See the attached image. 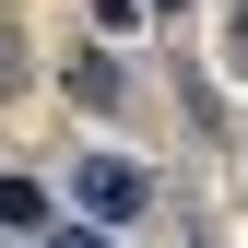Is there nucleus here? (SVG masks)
<instances>
[{
  "label": "nucleus",
  "mask_w": 248,
  "mask_h": 248,
  "mask_svg": "<svg viewBox=\"0 0 248 248\" xmlns=\"http://www.w3.org/2000/svg\"><path fill=\"white\" fill-rule=\"evenodd\" d=\"M59 248H107V236H59Z\"/></svg>",
  "instance_id": "obj_3"
},
{
  "label": "nucleus",
  "mask_w": 248,
  "mask_h": 248,
  "mask_svg": "<svg viewBox=\"0 0 248 248\" xmlns=\"http://www.w3.org/2000/svg\"><path fill=\"white\" fill-rule=\"evenodd\" d=\"M83 213L130 225V213H142V166H118V154H95V166H83Z\"/></svg>",
  "instance_id": "obj_1"
},
{
  "label": "nucleus",
  "mask_w": 248,
  "mask_h": 248,
  "mask_svg": "<svg viewBox=\"0 0 248 248\" xmlns=\"http://www.w3.org/2000/svg\"><path fill=\"white\" fill-rule=\"evenodd\" d=\"M225 47H236V71H248V0H236V36H225Z\"/></svg>",
  "instance_id": "obj_2"
}]
</instances>
